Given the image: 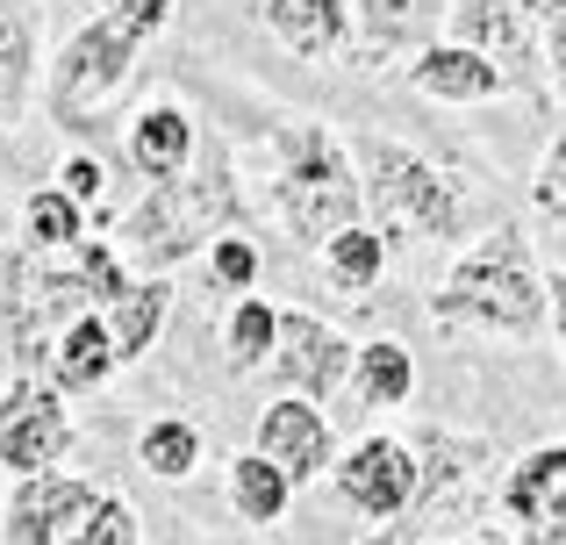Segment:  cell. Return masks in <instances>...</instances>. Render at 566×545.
Here are the masks:
<instances>
[{
  "mask_svg": "<svg viewBox=\"0 0 566 545\" xmlns=\"http://www.w3.org/2000/svg\"><path fill=\"white\" fill-rule=\"evenodd\" d=\"M123 252H115L108 238H80L72 252H14L8 273H0V345H8L14 374H36L51 366L57 337L72 331L80 316H94V308L123 302L129 287Z\"/></svg>",
  "mask_w": 566,
  "mask_h": 545,
  "instance_id": "cell-1",
  "label": "cell"
},
{
  "mask_svg": "<svg viewBox=\"0 0 566 545\" xmlns=\"http://www.w3.org/2000/svg\"><path fill=\"white\" fill-rule=\"evenodd\" d=\"M244 216V195H237V158H230V137L201 129V151H193L187 172L172 180H151V195L115 223V252L123 266H137V280H166L172 266L201 259L222 230H237Z\"/></svg>",
  "mask_w": 566,
  "mask_h": 545,
  "instance_id": "cell-2",
  "label": "cell"
},
{
  "mask_svg": "<svg viewBox=\"0 0 566 545\" xmlns=\"http://www.w3.org/2000/svg\"><path fill=\"white\" fill-rule=\"evenodd\" d=\"M430 316L444 331H488V337H538L545 331V266L531 252L524 223H488L467 252L430 287Z\"/></svg>",
  "mask_w": 566,
  "mask_h": 545,
  "instance_id": "cell-3",
  "label": "cell"
},
{
  "mask_svg": "<svg viewBox=\"0 0 566 545\" xmlns=\"http://www.w3.org/2000/svg\"><path fill=\"white\" fill-rule=\"evenodd\" d=\"M273 216L287 230V244H323L337 230L366 223V187H359V166H352V144L337 137L331 123H280L273 129Z\"/></svg>",
  "mask_w": 566,
  "mask_h": 545,
  "instance_id": "cell-4",
  "label": "cell"
},
{
  "mask_svg": "<svg viewBox=\"0 0 566 545\" xmlns=\"http://www.w3.org/2000/svg\"><path fill=\"white\" fill-rule=\"evenodd\" d=\"M352 166H359L366 209L380 216V238H430V244L467 238L473 201L438 158L409 151L401 137H352Z\"/></svg>",
  "mask_w": 566,
  "mask_h": 545,
  "instance_id": "cell-5",
  "label": "cell"
},
{
  "mask_svg": "<svg viewBox=\"0 0 566 545\" xmlns=\"http://www.w3.org/2000/svg\"><path fill=\"white\" fill-rule=\"evenodd\" d=\"M151 36H137V29L123 22V14L101 8L86 29H72V43L51 57V86H43V101H51V123L57 129H86L94 123L101 101L123 94V80L137 72V51Z\"/></svg>",
  "mask_w": 566,
  "mask_h": 545,
  "instance_id": "cell-6",
  "label": "cell"
},
{
  "mask_svg": "<svg viewBox=\"0 0 566 545\" xmlns=\"http://www.w3.org/2000/svg\"><path fill=\"white\" fill-rule=\"evenodd\" d=\"M444 29L452 43L481 51L488 65L510 80V94L545 101L553 80H545V8L538 0H444Z\"/></svg>",
  "mask_w": 566,
  "mask_h": 545,
  "instance_id": "cell-7",
  "label": "cell"
},
{
  "mask_svg": "<svg viewBox=\"0 0 566 545\" xmlns=\"http://www.w3.org/2000/svg\"><path fill=\"white\" fill-rule=\"evenodd\" d=\"M331 489L345 495L366 524H409L416 489H423V460H416L409 438L374 431V438H359L352 452L331 460Z\"/></svg>",
  "mask_w": 566,
  "mask_h": 545,
  "instance_id": "cell-8",
  "label": "cell"
},
{
  "mask_svg": "<svg viewBox=\"0 0 566 545\" xmlns=\"http://www.w3.org/2000/svg\"><path fill=\"white\" fill-rule=\"evenodd\" d=\"M65 452H72L65 395L36 374H14L0 388V474H14V481L51 474V467H65Z\"/></svg>",
  "mask_w": 566,
  "mask_h": 545,
  "instance_id": "cell-9",
  "label": "cell"
},
{
  "mask_svg": "<svg viewBox=\"0 0 566 545\" xmlns=\"http://www.w3.org/2000/svg\"><path fill=\"white\" fill-rule=\"evenodd\" d=\"M352 352L359 345H352L337 323L308 316V308H280V345H273V359H265V374H273L280 395L331 402V395L352 380Z\"/></svg>",
  "mask_w": 566,
  "mask_h": 545,
  "instance_id": "cell-10",
  "label": "cell"
},
{
  "mask_svg": "<svg viewBox=\"0 0 566 545\" xmlns=\"http://www.w3.org/2000/svg\"><path fill=\"white\" fill-rule=\"evenodd\" d=\"M101 495H108L101 481L65 474V467H51V474H29V481H14V495H8L0 538H8V545H65L86 517H94Z\"/></svg>",
  "mask_w": 566,
  "mask_h": 545,
  "instance_id": "cell-11",
  "label": "cell"
},
{
  "mask_svg": "<svg viewBox=\"0 0 566 545\" xmlns=\"http://www.w3.org/2000/svg\"><path fill=\"white\" fill-rule=\"evenodd\" d=\"M259 460H273L280 474L294 481V489H308V481H323L331 474V460H337V431H331V417H323L316 402H302V395H280V402H265L259 409Z\"/></svg>",
  "mask_w": 566,
  "mask_h": 545,
  "instance_id": "cell-12",
  "label": "cell"
},
{
  "mask_svg": "<svg viewBox=\"0 0 566 545\" xmlns=\"http://www.w3.org/2000/svg\"><path fill=\"white\" fill-rule=\"evenodd\" d=\"M438 29H444V0H352L359 65H395V57L430 51Z\"/></svg>",
  "mask_w": 566,
  "mask_h": 545,
  "instance_id": "cell-13",
  "label": "cell"
},
{
  "mask_svg": "<svg viewBox=\"0 0 566 545\" xmlns=\"http://www.w3.org/2000/svg\"><path fill=\"white\" fill-rule=\"evenodd\" d=\"M409 86L423 101H444V108H488V101L510 94V80H502L481 51H467V43H452V36H438L430 51L409 57Z\"/></svg>",
  "mask_w": 566,
  "mask_h": 545,
  "instance_id": "cell-14",
  "label": "cell"
},
{
  "mask_svg": "<svg viewBox=\"0 0 566 545\" xmlns=\"http://www.w3.org/2000/svg\"><path fill=\"white\" fill-rule=\"evenodd\" d=\"M123 151L144 180H172V172H187L193 151H201V123H193V108H180V101H151V108L129 123Z\"/></svg>",
  "mask_w": 566,
  "mask_h": 545,
  "instance_id": "cell-15",
  "label": "cell"
},
{
  "mask_svg": "<svg viewBox=\"0 0 566 545\" xmlns=\"http://www.w3.org/2000/svg\"><path fill=\"white\" fill-rule=\"evenodd\" d=\"M265 29L294 57H337L352 43V0H265Z\"/></svg>",
  "mask_w": 566,
  "mask_h": 545,
  "instance_id": "cell-16",
  "label": "cell"
},
{
  "mask_svg": "<svg viewBox=\"0 0 566 545\" xmlns=\"http://www.w3.org/2000/svg\"><path fill=\"white\" fill-rule=\"evenodd\" d=\"M115 374V337H108V316H80L65 337H57V352H51V366H43V380H51L57 395H94L101 380Z\"/></svg>",
  "mask_w": 566,
  "mask_h": 545,
  "instance_id": "cell-17",
  "label": "cell"
},
{
  "mask_svg": "<svg viewBox=\"0 0 566 545\" xmlns=\"http://www.w3.org/2000/svg\"><path fill=\"white\" fill-rule=\"evenodd\" d=\"M352 402L359 409H401L416 402V359L401 337H366L359 352H352Z\"/></svg>",
  "mask_w": 566,
  "mask_h": 545,
  "instance_id": "cell-18",
  "label": "cell"
},
{
  "mask_svg": "<svg viewBox=\"0 0 566 545\" xmlns=\"http://www.w3.org/2000/svg\"><path fill=\"white\" fill-rule=\"evenodd\" d=\"M101 316H108V337H115V366H137L172 316V287L166 280H129L123 302H108Z\"/></svg>",
  "mask_w": 566,
  "mask_h": 545,
  "instance_id": "cell-19",
  "label": "cell"
},
{
  "mask_svg": "<svg viewBox=\"0 0 566 545\" xmlns=\"http://www.w3.org/2000/svg\"><path fill=\"white\" fill-rule=\"evenodd\" d=\"M553 495H566V438H553V446H531L524 460H510V474H502L495 503L510 524H531Z\"/></svg>",
  "mask_w": 566,
  "mask_h": 545,
  "instance_id": "cell-20",
  "label": "cell"
},
{
  "mask_svg": "<svg viewBox=\"0 0 566 545\" xmlns=\"http://www.w3.org/2000/svg\"><path fill=\"white\" fill-rule=\"evenodd\" d=\"M316 259H323V280H331L337 294H374L380 273H387V238L374 223H352V230H337Z\"/></svg>",
  "mask_w": 566,
  "mask_h": 545,
  "instance_id": "cell-21",
  "label": "cell"
},
{
  "mask_svg": "<svg viewBox=\"0 0 566 545\" xmlns=\"http://www.w3.org/2000/svg\"><path fill=\"white\" fill-rule=\"evenodd\" d=\"M273 345H280V308L265 302V294H237L230 323H222V359H230V374H265Z\"/></svg>",
  "mask_w": 566,
  "mask_h": 545,
  "instance_id": "cell-22",
  "label": "cell"
},
{
  "mask_svg": "<svg viewBox=\"0 0 566 545\" xmlns=\"http://www.w3.org/2000/svg\"><path fill=\"white\" fill-rule=\"evenodd\" d=\"M287 503H294V481L280 474L273 460H259V452H237V460H230V510H237V517L265 532V524L287 517Z\"/></svg>",
  "mask_w": 566,
  "mask_h": 545,
  "instance_id": "cell-23",
  "label": "cell"
},
{
  "mask_svg": "<svg viewBox=\"0 0 566 545\" xmlns=\"http://www.w3.org/2000/svg\"><path fill=\"white\" fill-rule=\"evenodd\" d=\"M80 238H94V230H86V209L65 187H36V195L22 201V244L29 252H72Z\"/></svg>",
  "mask_w": 566,
  "mask_h": 545,
  "instance_id": "cell-24",
  "label": "cell"
},
{
  "mask_svg": "<svg viewBox=\"0 0 566 545\" xmlns=\"http://www.w3.org/2000/svg\"><path fill=\"white\" fill-rule=\"evenodd\" d=\"M137 460H144L151 481H187L193 467H201V431H193L187 417H158V423H144Z\"/></svg>",
  "mask_w": 566,
  "mask_h": 545,
  "instance_id": "cell-25",
  "label": "cell"
},
{
  "mask_svg": "<svg viewBox=\"0 0 566 545\" xmlns=\"http://www.w3.org/2000/svg\"><path fill=\"white\" fill-rule=\"evenodd\" d=\"M29 80H36V29L29 14H0V129L22 115Z\"/></svg>",
  "mask_w": 566,
  "mask_h": 545,
  "instance_id": "cell-26",
  "label": "cell"
},
{
  "mask_svg": "<svg viewBox=\"0 0 566 545\" xmlns=\"http://www.w3.org/2000/svg\"><path fill=\"white\" fill-rule=\"evenodd\" d=\"M208 280L230 294H251L259 287V244L244 238V230H222L216 244H208Z\"/></svg>",
  "mask_w": 566,
  "mask_h": 545,
  "instance_id": "cell-27",
  "label": "cell"
},
{
  "mask_svg": "<svg viewBox=\"0 0 566 545\" xmlns=\"http://www.w3.org/2000/svg\"><path fill=\"white\" fill-rule=\"evenodd\" d=\"M531 209H538L545 223L566 230V123L553 129V144H545L538 172H531Z\"/></svg>",
  "mask_w": 566,
  "mask_h": 545,
  "instance_id": "cell-28",
  "label": "cell"
},
{
  "mask_svg": "<svg viewBox=\"0 0 566 545\" xmlns=\"http://www.w3.org/2000/svg\"><path fill=\"white\" fill-rule=\"evenodd\" d=\"M65 545H144V524H137V510H129L123 495H101L94 517H86Z\"/></svg>",
  "mask_w": 566,
  "mask_h": 545,
  "instance_id": "cell-29",
  "label": "cell"
},
{
  "mask_svg": "<svg viewBox=\"0 0 566 545\" xmlns=\"http://www.w3.org/2000/svg\"><path fill=\"white\" fill-rule=\"evenodd\" d=\"M57 187H65V195L86 209V201H94L101 187H108V172H101V158H94V151H72L65 166H57Z\"/></svg>",
  "mask_w": 566,
  "mask_h": 545,
  "instance_id": "cell-30",
  "label": "cell"
},
{
  "mask_svg": "<svg viewBox=\"0 0 566 545\" xmlns=\"http://www.w3.org/2000/svg\"><path fill=\"white\" fill-rule=\"evenodd\" d=\"M545 8V80L566 94V0H538Z\"/></svg>",
  "mask_w": 566,
  "mask_h": 545,
  "instance_id": "cell-31",
  "label": "cell"
},
{
  "mask_svg": "<svg viewBox=\"0 0 566 545\" xmlns=\"http://www.w3.org/2000/svg\"><path fill=\"white\" fill-rule=\"evenodd\" d=\"M516 545H566V495H553L531 524H516Z\"/></svg>",
  "mask_w": 566,
  "mask_h": 545,
  "instance_id": "cell-32",
  "label": "cell"
},
{
  "mask_svg": "<svg viewBox=\"0 0 566 545\" xmlns=\"http://www.w3.org/2000/svg\"><path fill=\"white\" fill-rule=\"evenodd\" d=\"M108 14H123L137 36H158V29H166V14H172V0H108Z\"/></svg>",
  "mask_w": 566,
  "mask_h": 545,
  "instance_id": "cell-33",
  "label": "cell"
},
{
  "mask_svg": "<svg viewBox=\"0 0 566 545\" xmlns=\"http://www.w3.org/2000/svg\"><path fill=\"white\" fill-rule=\"evenodd\" d=\"M545 323H553V337L566 352V266H545Z\"/></svg>",
  "mask_w": 566,
  "mask_h": 545,
  "instance_id": "cell-34",
  "label": "cell"
},
{
  "mask_svg": "<svg viewBox=\"0 0 566 545\" xmlns=\"http://www.w3.org/2000/svg\"><path fill=\"white\" fill-rule=\"evenodd\" d=\"M359 545H401V524H380L374 538H359Z\"/></svg>",
  "mask_w": 566,
  "mask_h": 545,
  "instance_id": "cell-35",
  "label": "cell"
},
{
  "mask_svg": "<svg viewBox=\"0 0 566 545\" xmlns=\"http://www.w3.org/2000/svg\"><path fill=\"white\" fill-rule=\"evenodd\" d=\"M452 545H502V532H467V538H452Z\"/></svg>",
  "mask_w": 566,
  "mask_h": 545,
  "instance_id": "cell-36",
  "label": "cell"
},
{
  "mask_svg": "<svg viewBox=\"0 0 566 545\" xmlns=\"http://www.w3.org/2000/svg\"><path fill=\"white\" fill-rule=\"evenodd\" d=\"M559 101H566V94H559Z\"/></svg>",
  "mask_w": 566,
  "mask_h": 545,
  "instance_id": "cell-37",
  "label": "cell"
}]
</instances>
